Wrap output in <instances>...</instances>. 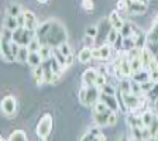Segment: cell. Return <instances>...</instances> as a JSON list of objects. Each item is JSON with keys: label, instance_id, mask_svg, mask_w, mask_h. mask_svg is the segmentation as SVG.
Here are the masks:
<instances>
[{"label": "cell", "instance_id": "ee69618b", "mask_svg": "<svg viewBox=\"0 0 158 141\" xmlns=\"http://www.w3.org/2000/svg\"><path fill=\"white\" fill-rule=\"evenodd\" d=\"M95 39L96 38H93V37H89V35H86V34H85V44H86V47H92L93 43H95Z\"/></svg>", "mask_w": 158, "mask_h": 141}, {"label": "cell", "instance_id": "f546056e", "mask_svg": "<svg viewBox=\"0 0 158 141\" xmlns=\"http://www.w3.org/2000/svg\"><path fill=\"white\" fill-rule=\"evenodd\" d=\"M120 37V31L118 30H116V28H112L110 30V33L107 34V38H106V41H107L109 44H114L116 41H117V38Z\"/></svg>", "mask_w": 158, "mask_h": 141}, {"label": "cell", "instance_id": "7bdbcfd3", "mask_svg": "<svg viewBox=\"0 0 158 141\" xmlns=\"http://www.w3.org/2000/svg\"><path fill=\"white\" fill-rule=\"evenodd\" d=\"M117 123V112H112L109 114V126H114Z\"/></svg>", "mask_w": 158, "mask_h": 141}, {"label": "cell", "instance_id": "30bf717a", "mask_svg": "<svg viewBox=\"0 0 158 141\" xmlns=\"http://www.w3.org/2000/svg\"><path fill=\"white\" fill-rule=\"evenodd\" d=\"M23 14H24V17H26V24H24V27L28 30L37 31V28H38V20H37L35 14H34L33 11H30V10H23Z\"/></svg>", "mask_w": 158, "mask_h": 141}, {"label": "cell", "instance_id": "f1b7e54d", "mask_svg": "<svg viewBox=\"0 0 158 141\" xmlns=\"http://www.w3.org/2000/svg\"><path fill=\"white\" fill-rule=\"evenodd\" d=\"M21 13H23V10H21L20 4H17V3L9 4V7H7V10H6V14H10V16H13V17L20 16Z\"/></svg>", "mask_w": 158, "mask_h": 141}, {"label": "cell", "instance_id": "d4e9b609", "mask_svg": "<svg viewBox=\"0 0 158 141\" xmlns=\"http://www.w3.org/2000/svg\"><path fill=\"white\" fill-rule=\"evenodd\" d=\"M141 120H143V124L145 126V127H148V126L151 124V122L154 120V117H155V113L154 112H151V110H145V112H143L141 114Z\"/></svg>", "mask_w": 158, "mask_h": 141}, {"label": "cell", "instance_id": "9a60e30c", "mask_svg": "<svg viewBox=\"0 0 158 141\" xmlns=\"http://www.w3.org/2000/svg\"><path fill=\"white\" fill-rule=\"evenodd\" d=\"M99 49H100V61H107V59H110L113 56V52H114L113 45L112 44H109V43L100 45Z\"/></svg>", "mask_w": 158, "mask_h": 141}, {"label": "cell", "instance_id": "cb8c5ba5", "mask_svg": "<svg viewBox=\"0 0 158 141\" xmlns=\"http://www.w3.org/2000/svg\"><path fill=\"white\" fill-rule=\"evenodd\" d=\"M38 52H40V55H41V58H43V61H48V59L52 58V47L43 44Z\"/></svg>", "mask_w": 158, "mask_h": 141}, {"label": "cell", "instance_id": "b9f144b4", "mask_svg": "<svg viewBox=\"0 0 158 141\" xmlns=\"http://www.w3.org/2000/svg\"><path fill=\"white\" fill-rule=\"evenodd\" d=\"M117 11H123V10H127V0H117Z\"/></svg>", "mask_w": 158, "mask_h": 141}, {"label": "cell", "instance_id": "d6a6232c", "mask_svg": "<svg viewBox=\"0 0 158 141\" xmlns=\"http://www.w3.org/2000/svg\"><path fill=\"white\" fill-rule=\"evenodd\" d=\"M131 93H134V95H137V96L145 95V93L143 92V89H141V83L135 82V81H133V79H131Z\"/></svg>", "mask_w": 158, "mask_h": 141}, {"label": "cell", "instance_id": "277c9868", "mask_svg": "<svg viewBox=\"0 0 158 141\" xmlns=\"http://www.w3.org/2000/svg\"><path fill=\"white\" fill-rule=\"evenodd\" d=\"M17 110V102L14 96H6L2 100V112L6 117H11Z\"/></svg>", "mask_w": 158, "mask_h": 141}, {"label": "cell", "instance_id": "9c48e42d", "mask_svg": "<svg viewBox=\"0 0 158 141\" xmlns=\"http://www.w3.org/2000/svg\"><path fill=\"white\" fill-rule=\"evenodd\" d=\"M98 71L95 68H89L86 69L85 72L82 75V85L83 86H92L95 85L96 82V78H98Z\"/></svg>", "mask_w": 158, "mask_h": 141}, {"label": "cell", "instance_id": "7c38bea8", "mask_svg": "<svg viewBox=\"0 0 158 141\" xmlns=\"http://www.w3.org/2000/svg\"><path fill=\"white\" fill-rule=\"evenodd\" d=\"M82 140H106V135L100 131V127L96 126V127L90 128L89 131H86L85 135H82Z\"/></svg>", "mask_w": 158, "mask_h": 141}, {"label": "cell", "instance_id": "1f68e13d", "mask_svg": "<svg viewBox=\"0 0 158 141\" xmlns=\"http://www.w3.org/2000/svg\"><path fill=\"white\" fill-rule=\"evenodd\" d=\"M41 45H43V43L40 41L38 37H34L31 41H30V44L27 47H28L30 51H40V48H41Z\"/></svg>", "mask_w": 158, "mask_h": 141}, {"label": "cell", "instance_id": "484cf974", "mask_svg": "<svg viewBox=\"0 0 158 141\" xmlns=\"http://www.w3.org/2000/svg\"><path fill=\"white\" fill-rule=\"evenodd\" d=\"M9 141H26L27 140V134L23 130H16L7 137Z\"/></svg>", "mask_w": 158, "mask_h": 141}, {"label": "cell", "instance_id": "5b68a950", "mask_svg": "<svg viewBox=\"0 0 158 141\" xmlns=\"http://www.w3.org/2000/svg\"><path fill=\"white\" fill-rule=\"evenodd\" d=\"M99 100H102L106 106H107L110 110L113 112H117L120 109V105H118V99L117 95H107V93L100 92V96H99Z\"/></svg>", "mask_w": 158, "mask_h": 141}, {"label": "cell", "instance_id": "836d02e7", "mask_svg": "<svg viewBox=\"0 0 158 141\" xmlns=\"http://www.w3.org/2000/svg\"><path fill=\"white\" fill-rule=\"evenodd\" d=\"M131 140H143V127H131Z\"/></svg>", "mask_w": 158, "mask_h": 141}, {"label": "cell", "instance_id": "8d00e7d4", "mask_svg": "<svg viewBox=\"0 0 158 141\" xmlns=\"http://www.w3.org/2000/svg\"><path fill=\"white\" fill-rule=\"evenodd\" d=\"M81 6H82V9L85 10V11H92L93 10V6H95V3H93V0H82L81 2Z\"/></svg>", "mask_w": 158, "mask_h": 141}, {"label": "cell", "instance_id": "4fadbf2b", "mask_svg": "<svg viewBox=\"0 0 158 141\" xmlns=\"http://www.w3.org/2000/svg\"><path fill=\"white\" fill-rule=\"evenodd\" d=\"M109 114H110V113L92 112V118H93V122H95L96 126H99V127H105V126H109Z\"/></svg>", "mask_w": 158, "mask_h": 141}, {"label": "cell", "instance_id": "7a4b0ae2", "mask_svg": "<svg viewBox=\"0 0 158 141\" xmlns=\"http://www.w3.org/2000/svg\"><path fill=\"white\" fill-rule=\"evenodd\" d=\"M34 37H37V31L26 27H17L13 31V41H16L20 47H27Z\"/></svg>", "mask_w": 158, "mask_h": 141}, {"label": "cell", "instance_id": "bcb514c9", "mask_svg": "<svg viewBox=\"0 0 158 141\" xmlns=\"http://www.w3.org/2000/svg\"><path fill=\"white\" fill-rule=\"evenodd\" d=\"M92 55H93V59H100V49L92 48Z\"/></svg>", "mask_w": 158, "mask_h": 141}, {"label": "cell", "instance_id": "ab89813d", "mask_svg": "<svg viewBox=\"0 0 158 141\" xmlns=\"http://www.w3.org/2000/svg\"><path fill=\"white\" fill-rule=\"evenodd\" d=\"M58 48L61 49V51H62V54H64L65 56H68V55H71V54H72V51H71V47H69V44L66 43V41H65V43L61 44V45H59Z\"/></svg>", "mask_w": 158, "mask_h": 141}, {"label": "cell", "instance_id": "681fc988", "mask_svg": "<svg viewBox=\"0 0 158 141\" xmlns=\"http://www.w3.org/2000/svg\"><path fill=\"white\" fill-rule=\"evenodd\" d=\"M38 3H41V4H45V3H48V0H37Z\"/></svg>", "mask_w": 158, "mask_h": 141}, {"label": "cell", "instance_id": "8fae6325", "mask_svg": "<svg viewBox=\"0 0 158 141\" xmlns=\"http://www.w3.org/2000/svg\"><path fill=\"white\" fill-rule=\"evenodd\" d=\"M113 28V26H112V23H110V20H109V17H105V19L99 23V26H98V30H99V34H98V37L99 38H107V34L110 33V30Z\"/></svg>", "mask_w": 158, "mask_h": 141}, {"label": "cell", "instance_id": "e0dca14e", "mask_svg": "<svg viewBox=\"0 0 158 141\" xmlns=\"http://www.w3.org/2000/svg\"><path fill=\"white\" fill-rule=\"evenodd\" d=\"M33 79H34L35 86H43L44 83H45V81H44V68H43V65L35 66V68H34Z\"/></svg>", "mask_w": 158, "mask_h": 141}, {"label": "cell", "instance_id": "f907efd6", "mask_svg": "<svg viewBox=\"0 0 158 141\" xmlns=\"http://www.w3.org/2000/svg\"><path fill=\"white\" fill-rule=\"evenodd\" d=\"M155 140H158V133H157V135H155Z\"/></svg>", "mask_w": 158, "mask_h": 141}, {"label": "cell", "instance_id": "52a82bcc", "mask_svg": "<svg viewBox=\"0 0 158 141\" xmlns=\"http://www.w3.org/2000/svg\"><path fill=\"white\" fill-rule=\"evenodd\" d=\"M147 4L144 3H138V2H134V0H130L127 2V11L133 16H141V14L147 13Z\"/></svg>", "mask_w": 158, "mask_h": 141}, {"label": "cell", "instance_id": "ffe728a7", "mask_svg": "<svg viewBox=\"0 0 158 141\" xmlns=\"http://www.w3.org/2000/svg\"><path fill=\"white\" fill-rule=\"evenodd\" d=\"M43 62H44V61H43V58H41V55H40L38 51H30L28 61H27V64H28L30 66L35 68V66H40Z\"/></svg>", "mask_w": 158, "mask_h": 141}, {"label": "cell", "instance_id": "5bb4252c", "mask_svg": "<svg viewBox=\"0 0 158 141\" xmlns=\"http://www.w3.org/2000/svg\"><path fill=\"white\" fill-rule=\"evenodd\" d=\"M155 59V55L152 54V51L150 48H148L147 45L144 47V48L141 49V61H143V66H144L145 69L148 68V65L152 62Z\"/></svg>", "mask_w": 158, "mask_h": 141}, {"label": "cell", "instance_id": "f6af8a7d", "mask_svg": "<svg viewBox=\"0 0 158 141\" xmlns=\"http://www.w3.org/2000/svg\"><path fill=\"white\" fill-rule=\"evenodd\" d=\"M17 21H19V27H24V24H26V17H24L23 13L20 14V16H17Z\"/></svg>", "mask_w": 158, "mask_h": 141}, {"label": "cell", "instance_id": "4dcf8cb0", "mask_svg": "<svg viewBox=\"0 0 158 141\" xmlns=\"http://www.w3.org/2000/svg\"><path fill=\"white\" fill-rule=\"evenodd\" d=\"M147 97L150 102H157L158 100V82H155V85L152 86V89L147 93Z\"/></svg>", "mask_w": 158, "mask_h": 141}, {"label": "cell", "instance_id": "c3c4849f", "mask_svg": "<svg viewBox=\"0 0 158 141\" xmlns=\"http://www.w3.org/2000/svg\"><path fill=\"white\" fill-rule=\"evenodd\" d=\"M134 2H138V3H144V4H148L150 0H134Z\"/></svg>", "mask_w": 158, "mask_h": 141}, {"label": "cell", "instance_id": "3957f363", "mask_svg": "<svg viewBox=\"0 0 158 141\" xmlns=\"http://www.w3.org/2000/svg\"><path fill=\"white\" fill-rule=\"evenodd\" d=\"M52 131V116L49 113H45L43 117L40 118L38 124H37L35 133L40 140H47Z\"/></svg>", "mask_w": 158, "mask_h": 141}, {"label": "cell", "instance_id": "d590c367", "mask_svg": "<svg viewBox=\"0 0 158 141\" xmlns=\"http://www.w3.org/2000/svg\"><path fill=\"white\" fill-rule=\"evenodd\" d=\"M85 34L89 37H93V38H98V34H99L98 26H89L88 28L85 30Z\"/></svg>", "mask_w": 158, "mask_h": 141}, {"label": "cell", "instance_id": "74e56055", "mask_svg": "<svg viewBox=\"0 0 158 141\" xmlns=\"http://www.w3.org/2000/svg\"><path fill=\"white\" fill-rule=\"evenodd\" d=\"M105 83H107V81H106V73H103V72H99L98 73V78H96V82H95V85L96 86H99V88H102Z\"/></svg>", "mask_w": 158, "mask_h": 141}, {"label": "cell", "instance_id": "2e32d148", "mask_svg": "<svg viewBox=\"0 0 158 141\" xmlns=\"http://www.w3.org/2000/svg\"><path fill=\"white\" fill-rule=\"evenodd\" d=\"M78 59L81 64H88L90 59H93V55H92V47H83L78 54Z\"/></svg>", "mask_w": 158, "mask_h": 141}, {"label": "cell", "instance_id": "60d3db41", "mask_svg": "<svg viewBox=\"0 0 158 141\" xmlns=\"http://www.w3.org/2000/svg\"><path fill=\"white\" fill-rule=\"evenodd\" d=\"M79 102H81V105L86 106V86L81 88V90H79Z\"/></svg>", "mask_w": 158, "mask_h": 141}, {"label": "cell", "instance_id": "8992f818", "mask_svg": "<svg viewBox=\"0 0 158 141\" xmlns=\"http://www.w3.org/2000/svg\"><path fill=\"white\" fill-rule=\"evenodd\" d=\"M99 96H100V88L99 86H86V106H93L99 100Z\"/></svg>", "mask_w": 158, "mask_h": 141}, {"label": "cell", "instance_id": "6da1fadb", "mask_svg": "<svg viewBox=\"0 0 158 141\" xmlns=\"http://www.w3.org/2000/svg\"><path fill=\"white\" fill-rule=\"evenodd\" d=\"M37 37L40 38V41L45 45L59 47L62 43H65L68 39V34L66 30L62 24L56 21V20H48L45 23H43L41 26H38L37 28Z\"/></svg>", "mask_w": 158, "mask_h": 141}, {"label": "cell", "instance_id": "83f0119b", "mask_svg": "<svg viewBox=\"0 0 158 141\" xmlns=\"http://www.w3.org/2000/svg\"><path fill=\"white\" fill-rule=\"evenodd\" d=\"M92 112H98V113H112L113 110H110V109H109L107 106H106L105 103L102 102V100H98V102H96L95 105L92 106Z\"/></svg>", "mask_w": 158, "mask_h": 141}, {"label": "cell", "instance_id": "4316f807", "mask_svg": "<svg viewBox=\"0 0 158 141\" xmlns=\"http://www.w3.org/2000/svg\"><path fill=\"white\" fill-rule=\"evenodd\" d=\"M133 26H134V24L128 23V21H124V26H123L122 28L118 30V31H120V34H122L123 38H126V37H131V35H133V31H134Z\"/></svg>", "mask_w": 158, "mask_h": 141}, {"label": "cell", "instance_id": "7402d4cb", "mask_svg": "<svg viewBox=\"0 0 158 141\" xmlns=\"http://www.w3.org/2000/svg\"><path fill=\"white\" fill-rule=\"evenodd\" d=\"M3 27L4 28H9V30H16L17 27H19V21H17V17H13L10 16V14H6V17H4L3 20Z\"/></svg>", "mask_w": 158, "mask_h": 141}, {"label": "cell", "instance_id": "44dd1931", "mask_svg": "<svg viewBox=\"0 0 158 141\" xmlns=\"http://www.w3.org/2000/svg\"><path fill=\"white\" fill-rule=\"evenodd\" d=\"M28 55H30L28 47H20L19 54H17V56H16V62L27 64V61H28Z\"/></svg>", "mask_w": 158, "mask_h": 141}, {"label": "cell", "instance_id": "d6986e66", "mask_svg": "<svg viewBox=\"0 0 158 141\" xmlns=\"http://www.w3.org/2000/svg\"><path fill=\"white\" fill-rule=\"evenodd\" d=\"M131 79L135 81V82H138V83L147 82V81H150V72H148V69L143 68V69H140V71H137V72L133 73Z\"/></svg>", "mask_w": 158, "mask_h": 141}, {"label": "cell", "instance_id": "7dc6e473", "mask_svg": "<svg viewBox=\"0 0 158 141\" xmlns=\"http://www.w3.org/2000/svg\"><path fill=\"white\" fill-rule=\"evenodd\" d=\"M73 64V54H71V55L66 56V66H71Z\"/></svg>", "mask_w": 158, "mask_h": 141}, {"label": "cell", "instance_id": "f35d334b", "mask_svg": "<svg viewBox=\"0 0 158 141\" xmlns=\"http://www.w3.org/2000/svg\"><path fill=\"white\" fill-rule=\"evenodd\" d=\"M154 85H155V82H154V81H151V79H150V81H147V82H143V83H141L143 92H144L145 95H147V93L152 89V86H154Z\"/></svg>", "mask_w": 158, "mask_h": 141}, {"label": "cell", "instance_id": "ba28073f", "mask_svg": "<svg viewBox=\"0 0 158 141\" xmlns=\"http://www.w3.org/2000/svg\"><path fill=\"white\" fill-rule=\"evenodd\" d=\"M11 41H2L0 49H2V58L4 62H16V55L11 52Z\"/></svg>", "mask_w": 158, "mask_h": 141}, {"label": "cell", "instance_id": "ac0fdd59", "mask_svg": "<svg viewBox=\"0 0 158 141\" xmlns=\"http://www.w3.org/2000/svg\"><path fill=\"white\" fill-rule=\"evenodd\" d=\"M109 20H110V23H112L113 28H116V30H120L123 26H124V20L118 16V11H117V10H114V11H112V13H110V16H109Z\"/></svg>", "mask_w": 158, "mask_h": 141}, {"label": "cell", "instance_id": "e575fe53", "mask_svg": "<svg viewBox=\"0 0 158 141\" xmlns=\"http://www.w3.org/2000/svg\"><path fill=\"white\" fill-rule=\"evenodd\" d=\"M100 92L107 93V95H116V93H117V89H116L114 86L109 85V83H105V85L100 88Z\"/></svg>", "mask_w": 158, "mask_h": 141}, {"label": "cell", "instance_id": "603a6c76", "mask_svg": "<svg viewBox=\"0 0 158 141\" xmlns=\"http://www.w3.org/2000/svg\"><path fill=\"white\" fill-rule=\"evenodd\" d=\"M117 90H118V92H122V93L131 92V79L124 78V79H122V81H118Z\"/></svg>", "mask_w": 158, "mask_h": 141}]
</instances>
